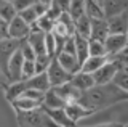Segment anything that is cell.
<instances>
[{"instance_id": "cell-1", "label": "cell", "mask_w": 128, "mask_h": 127, "mask_svg": "<svg viewBox=\"0 0 128 127\" xmlns=\"http://www.w3.org/2000/svg\"><path fill=\"white\" fill-rule=\"evenodd\" d=\"M86 108L93 109L94 113L101 109H106L109 106L120 105V103L128 101V92L122 90L114 82H106V84H96L90 90H85L78 100Z\"/></svg>"}, {"instance_id": "cell-2", "label": "cell", "mask_w": 128, "mask_h": 127, "mask_svg": "<svg viewBox=\"0 0 128 127\" xmlns=\"http://www.w3.org/2000/svg\"><path fill=\"white\" fill-rule=\"evenodd\" d=\"M16 121L21 127H51L54 125L43 106L27 111H16Z\"/></svg>"}, {"instance_id": "cell-3", "label": "cell", "mask_w": 128, "mask_h": 127, "mask_svg": "<svg viewBox=\"0 0 128 127\" xmlns=\"http://www.w3.org/2000/svg\"><path fill=\"white\" fill-rule=\"evenodd\" d=\"M118 68H122V63L117 59V56L109 58L101 68H98L93 73L94 82L96 84H106V82H110L112 79H114L115 73L118 71Z\"/></svg>"}, {"instance_id": "cell-4", "label": "cell", "mask_w": 128, "mask_h": 127, "mask_svg": "<svg viewBox=\"0 0 128 127\" xmlns=\"http://www.w3.org/2000/svg\"><path fill=\"white\" fill-rule=\"evenodd\" d=\"M128 47V37L126 34H109L104 40V48L106 55L109 58L117 56Z\"/></svg>"}, {"instance_id": "cell-5", "label": "cell", "mask_w": 128, "mask_h": 127, "mask_svg": "<svg viewBox=\"0 0 128 127\" xmlns=\"http://www.w3.org/2000/svg\"><path fill=\"white\" fill-rule=\"evenodd\" d=\"M19 43H21V40H16L11 37L0 39V69L5 74L8 73V61H10L11 55L19 48Z\"/></svg>"}, {"instance_id": "cell-6", "label": "cell", "mask_w": 128, "mask_h": 127, "mask_svg": "<svg viewBox=\"0 0 128 127\" xmlns=\"http://www.w3.org/2000/svg\"><path fill=\"white\" fill-rule=\"evenodd\" d=\"M46 74H48V79H50V84L51 87H56V85H61L64 82H69L72 79V74L67 73L66 69L59 65V61L56 59V56L51 59L50 66L46 69Z\"/></svg>"}, {"instance_id": "cell-7", "label": "cell", "mask_w": 128, "mask_h": 127, "mask_svg": "<svg viewBox=\"0 0 128 127\" xmlns=\"http://www.w3.org/2000/svg\"><path fill=\"white\" fill-rule=\"evenodd\" d=\"M30 34V24L26 23L24 19L16 15V16L8 23V35L11 39H16V40H24L27 39Z\"/></svg>"}, {"instance_id": "cell-8", "label": "cell", "mask_w": 128, "mask_h": 127, "mask_svg": "<svg viewBox=\"0 0 128 127\" xmlns=\"http://www.w3.org/2000/svg\"><path fill=\"white\" fill-rule=\"evenodd\" d=\"M109 26V34H126L128 31V10L118 15H112L106 18Z\"/></svg>"}, {"instance_id": "cell-9", "label": "cell", "mask_w": 128, "mask_h": 127, "mask_svg": "<svg viewBox=\"0 0 128 127\" xmlns=\"http://www.w3.org/2000/svg\"><path fill=\"white\" fill-rule=\"evenodd\" d=\"M64 108H66L67 116H69L72 121L75 122V124H77L80 119L90 117L91 114H94V111H93V109L86 108V106H85V105H82L80 101H70V103H67Z\"/></svg>"}, {"instance_id": "cell-10", "label": "cell", "mask_w": 128, "mask_h": 127, "mask_svg": "<svg viewBox=\"0 0 128 127\" xmlns=\"http://www.w3.org/2000/svg\"><path fill=\"white\" fill-rule=\"evenodd\" d=\"M22 65H24V56L21 50H16L11 55L10 61H8V79L10 81H21V73H22Z\"/></svg>"}, {"instance_id": "cell-11", "label": "cell", "mask_w": 128, "mask_h": 127, "mask_svg": "<svg viewBox=\"0 0 128 127\" xmlns=\"http://www.w3.org/2000/svg\"><path fill=\"white\" fill-rule=\"evenodd\" d=\"M45 108V106H43ZM46 114L50 116V119L53 121L54 125H59V127H72L75 125V122L67 116L66 113V108H45Z\"/></svg>"}, {"instance_id": "cell-12", "label": "cell", "mask_w": 128, "mask_h": 127, "mask_svg": "<svg viewBox=\"0 0 128 127\" xmlns=\"http://www.w3.org/2000/svg\"><path fill=\"white\" fill-rule=\"evenodd\" d=\"M70 82H72L75 87H77L78 90H82V92L90 90L91 87L96 85L93 74H91V73H86V71H83V69H80V71H77L75 74H72Z\"/></svg>"}, {"instance_id": "cell-13", "label": "cell", "mask_w": 128, "mask_h": 127, "mask_svg": "<svg viewBox=\"0 0 128 127\" xmlns=\"http://www.w3.org/2000/svg\"><path fill=\"white\" fill-rule=\"evenodd\" d=\"M53 89H54L59 95H61L64 100H66V103L78 101L80 97H82V93H83L82 90H78L70 81H69V82H64V84H61V85H56V87H53Z\"/></svg>"}, {"instance_id": "cell-14", "label": "cell", "mask_w": 128, "mask_h": 127, "mask_svg": "<svg viewBox=\"0 0 128 127\" xmlns=\"http://www.w3.org/2000/svg\"><path fill=\"white\" fill-rule=\"evenodd\" d=\"M56 59H58L59 65H61L67 73H70V74H75L77 71H80V68H82V65H80L77 55H74V53L61 51V53L56 55Z\"/></svg>"}, {"instance_id": "cell-15", "label": "cell", "mask_w": 128, "mask_h": 127, "mask_svg": "<svg viewBox=\"0 0 128 127\" xmlns=\"http://www.w3.org/2000/svg\"><path fill=\"white\" fill-rule=\"evenodd\" d=\"M27 89L26 85V81L21 79V81H10L8 82V85L3 89V93H5V100L10 103H13L16 98H19L22 95V92Z\"/></svg>"}, {"instance_id": "cell-16", "label": "cell", "mask_w": 128, "mask_h": 127, "mask_svg": "<svg viewBox=\"0 0 128 127\" xmlns=\"http://www.w3.org/2000/svg\"><path fill=\"white\" fill-rule=\"evenodd\" d=\"M109 35V26H107L106 18H91V35L90 39L104 42Z\"/></svg>"}, {"instance_id": "cell-17", "label": "cell", "mask_w": 128, "mask_h": 127, "mask_svg": "<svg viewBox=\"0 0 128 127\" xmlns=\"http://www.w3.org/2000/svg\"><path fill=\"white\" fill-rule=\"evenodd\" d=\"M102 11L104 16L109 18L112 15H118L128 10V0H102Z\"/></svg>"}, {"instance_id": "cell-18", "label": "cell", "mask_w": 128, "mask_h": 127, "mask_svg": "<svg viewBox=\"0 0 128 127\" xmlns=\"http://www.w3.org/2000/svg\"><path fill=\"white\" fill-rule=\"evenodd\" d=\"M26 85H27V89H35V90H40V92H46L51 87L46 71L45 73H37L32 77L26 79Z\"/></svg>"}, {"instance_id": "cell-19", "label": "cell", "mask_w": 128, "mask_h": 127, "mask_svg": "<svg viewBox=\"0 0 128 127\" xmlns=\"http://www.w3.org/2000/svg\"><path fill=\"white\" fill-rule=\"evenodd\" d=\"M67 103L66 100L59 95L53 87H50V89L45 92V97H43V105L45 108H64Z\"/></svg>"}, {"instance_id": "cell-20", "label": "cell", "mask_w": 128, "mask_h": 127, "mask_svg": "<svg viewBox=\"0 0 128 127\" xmlns=\"http://www.w3.org/2000/svg\"><path fill=\"white\" fill-rule=\"evenodd\" d=\"M45 34L43 31H30L29 37H27V42L32 45V48L37 55H42V53H46V47H45Z\"/></svg>"}, {"instance_id": "cell-21", "label": "cell", "mask_w": 128, "mask_h": 127, "mask_svg": "<svg viewBox=\"0 0 128 127\" xmlns=\"http://www.w3.org/2000/svg\"><path fill=\"white\" fill-rule=\"evenodd\" d=\"M74 34H78L85 39H90V35H91V18L88 15H82L78 19H75Z\"/></svg>"}, {"instance_id": "cell-22", "label": "cell", "mask_w": 128, "mask_h": 127, "mask_svg": "<svg viewBox=\"0 0 128 127\" xmlns=\"http://www.w3.org/2000/svg\"><path fill=\"white\" fill-rule=\"evenodd\" d=\"M107 59H109V56H107V55H104V56H94V55H88V58L82 63V68H80V69H83V71H86V73H91V74H93L98 68H101V66L107 61Z\"/></svg>"}, {"instance_id": "cell-23", "label": "cell", "mask_w": 128, "mask_h": 127, "mask_svg": "<svg viewBox=\"0 0 128 127\" xmlns=\"http://www.w3.org/2000/svg\"><path fill=\"white\" fill-rule=\"evenodd\" d=\"M11 106L14 108V111H27V109L40 108V106H42V103L37 101V100H32V98H29V97H24V95H21L19 98H16V100L11 103Z\"/></svg>"}, {"instance_id": "cell-24", "label": "cell", "mask_w": 128, "mask_h": 127, "mask_svg": "<svg viewBox=\"0 0 128 127\" xmlns=\"http://www.w3.org/2000/svg\"><path fill=\"white\" fill-rule=\"evenodd\" d=\"M74 39H75V53H77V58H78L80 65H82L88 58V55H90V51H88V42H90V39H85L78 34H74Z\"/></svg>"}, {"instance_id": "cell-25", "label": "cell", "mask_w": 128, "mask_h": 127, "mask_svg": "<svg viewBox=\"0 0 128 127\" xmlns=\"http://www.w3.org/2000/svg\"><path fill=\"white\" fill-rule=\"evenodd\" d=\"M85 15H88L90 18H106L102 5L98 0H85Z\"/></svg>"}, {"instance_id": "cell-26", "label": "cell", "mask_w": 128, "mask_h": 127, "mask_svg": "<svg viewBox=\"0 0 128 127\" xmlns=\"http://www.w3.org/2000/svg\"><path fill=\"white\" fill-rule=\"evenodd\" d=\"M16 15H18V11H16L13 2H8V0H0V16L3 19H6L8 23L13 19Z\"/></svg>"}, {"instance_id": "cell-27", "label": "cell", "mask_w": 128, "mask_h": 127, "mask_svg": "<svg viewBox=\"0 0 128 127\" xmlns=\"http://www.w3.org/2000/svg\"><path fill=\"white\" fill-rule=\"evenodd\" d=\"M112 82H114L115 85H118L122 90L128 92V69L125 68V66L118 68V71L115 73L114 79H112Z\"/></svg>"}, {"instance_id": "cell-28", "label": "cell", "mask_w": 128, "mask_h": 127, "mask_svg": "<svg viewBox=\"0 0 128 127\" xmlns=\"http://www.w3.org/2000/svg\"><path fill=\"white\" fill-rule=\"evenodd\" d=\"M67 13L74 18V21L78 19L82 15H85V0H70V5H69Z\"/></svg>"}, {"instance_id": "cell-29", "label": "cell", "mask_w": 128, "mask_h": 127, "mask_svg": "<svg viewBox=\"0 0 128 127\" xmlns=\"http://www.w3.org/2000/svg\"><path fill=\"white\" fill-rule=\"evenodd\" d=\"M51 59H53V56H50L48 53L37 55L35 59H34V63H35V73H45V71L48 69V66H50Z\"/></svg>"}, {"instance_id": "cell-30", "label": "cell", "mask_w": 128, "mask_h": 127, "mask_svg": "<svg viewBox=\"0 0 128 127\" xmlns=\"http://www.w3.org/2000/svg\"><path fill=\"white\" fill-rule=\"evenodd\" d=\"M88 51H90V55H94V56H104L106 55L104 42L90 39V42H88Z\"/></svg>"}, {"instance_id": "cell-31", "label": "cell", "mask_w": 128, "mask_h": 127, "mask_svg": "<svg viewBox=\"0 0 128 127\" xmlns=\"http://www.w3.org/2000/svg\"><path fill=\"white\" fill-rule=\"evenodd\" d=\"M19 50H21L24 59H35V56H37V53L34 51V48H32L30 43L27 42V39L21 40V43H19Z\"/></svg>"}, {"instance_id": "cell-32", "label": "cell", "mask_w": 128, "mask_h": 127, "mask_svg": "<svg viewBox=\"0 0 128 127\" xmlns=\"http://www.w3.org/2000/svg\"><path fill=\"white\" fill-rule=\"evenodd\" d=\"M34 74H37V73H35V63H34V59H24L21 79H24V81H26V79L32 77Z\"/></svg>"}, {"instance_id": "cell-33", "label": "cell", "mask_w": 128, "mask_h": 127, "mask_svg": "<svg viewBox=\"0 0 128 127\" xmlns=\"http://www.w3.org/2000/svg\"><path fill=\"white\" fill-rule=\"evenodd\" d=\"M19 16H21L26 23H29V24H34L35 21L38 19V15L35 13V10H34V7H29V8H26V10H22V11H19Z\"/></svg>"}, {"instance_id": "cell-34", "label": "cell", "mask_w": 128, "mask_h": 127, "mask_svg": "<svg viewBox=\"0 0 128 127\" xmlns=\"http://www.w3.org/2000/svg\"><path fill=\"white\" fill-rule=\"evenodd\" d=\"M45 47H46V53L50 56H56V40L53 32H46L45 34Z\"/></svg>"}, {"instance_id": "cell-35", "label": "cell", "mask_w": 128, "mask_h": 127, "mask_svg": "<svg viewBox=\"0 0 128 127\" xmlns=\"http://www.w3.org/2000/svg\"><path fill=\"white\" fill-rule=\"evenodd\" d=\"M34 10H35V13L38 15V16H43V15L46 13V10H48V7H50V3H46V2H42V0H35L34 2Z\"/></svg>"}, {"instance_id": "cell-36", "label": "cell", "mask_w": 128, "mask_h": 127, "mask_svg": "<svg viewBox=\"0 0 128 127\" xmlns=\"http://www.w3.org/2000/svg\"><path fill=\"white\" fill-rule=\"evenodd\" d=\"M34 2H35V0H13V5H14L16 11L19 13V11H22V10L29 8V7H32Z\"/></svg>"}, {"instance_id": "cell-37", "label": "cell", "mask_w": 128, "mask_h": 127, "mask_svg": "<svg viewBox=\"0 0 128 127\" xmlns=\"http://www.w3.org/2000/svg\"><path fill=\"white\" fill-rule=\"evenodd\" d=\"M62 51H67V53L77 55V53H75V39H74V34H72L70 37L66 39V42H64V47H62ZM59 53H61V51H59Z\"/></svg>"}, {"instance_id": "cell-38", "label": "cell", "mask_w": 128, "mask_h": 127, "mask_svg": "<svg viewBox=\"0 0 128 127\" xmlns=\"http://www.w3.org/2000/svg\"><path fill=\"white\" fill-rule=\"evenodd\" d=\"M8 35V21L0 16V39H6Z\"/></svg>"}, {"instance_id": "cell-39", "label": "cell", "mask_w": 128, "mask_h": 127, "mask_svg": "<svg viewBox=\"0 0 128 127\" xmlns=\"http://www.w3.org/2000/svg\"><path fill=\"white\" fill-rule=\"evenodd\" d=\"M53 3L61 11H67L69 10V5H70V0H53Z\"/></svg>"}, {"instance_id": "cell-40", "label": "cell", "mask_w": 128, "mask_h": 127, "mask_svg": "<svg viewBox=\"0 0 128 127\" xmlns=\"http://www.w3.org/2000/svg\"><path fill=\"white\" fill-rule=\"evenodd\" d=\"M42 2H46V3H51V2H53V0H42Z\"/></svg>"}, {"instance_id": "cell-41", "label": "cell", "mask_w": 128, "mask_h": 127, "mask_svg": "<svg viewBox=\"0 0 128 127\" xmlns=\"http://www.w3.org/2000/svg\"><path fill=\"white\" fill-rule=\"evenodd\" d=\"M125 50H128V47H126V48H125ZM125 50H123V51H125Z\"/></svg>"}, {"instance_id": "cell-42", "label": "cell", "mask_w": 128, "mask_h": 127, "mask_svg": "<svg viewBox=\"0 0 128 127\" xmlns=\"http://www.w3.org/2000/svg\"><path fill=\"white\" fill-rule=\"evenodd\" d=\"M126 37H128V31H126Z\"/></svg>"}, {"instance_id": "cell-43", "label": "cell", "mask_w": 128, "mask_h": 127, "mask_svg": "<svg viewBox=\"0 0 128 127\" xmlns=\"http://www.w3.org/2000/svg\"><path fill=\"white\" fill-rule=\"evenodd\" d=\"M8 2H13V0H8Z\"/></svg>"}, {"instance_id": "cell-44", "label": "cell", "mask_w": 128, "mask_h": 127, "mask_svg": "<svg viewBox=\"0 0 128 127\" xmlns=\"http://www.w3.org/2000/svg\"><path fill=\"white\" fill-rule=\"evenodd\" d=\"M98 2H102V0H98Z\"/></svg>"}, {"instance_id": "cell-45", "label": "cell", "mask_w": 128, "mask_h": 127, "mask_svg": "<svg viewBox=\"0 0 128 127\" xmlns=\"http://www.w3.org/2000/svg\"><path fill=\"white\" fill-rule=\"evenodd\" d=\"M125 68H126V69H128V66H125Z\"/></svg>"}]
</instances>
